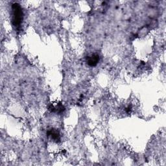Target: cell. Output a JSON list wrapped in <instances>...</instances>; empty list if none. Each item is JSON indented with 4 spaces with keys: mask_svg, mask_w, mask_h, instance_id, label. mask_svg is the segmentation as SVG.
I'll return each instance as SVG.
<instances>
[{
    "mask_svg": "<svg viewBox=\"0 0 166 166\" xmlns=\"http://www.w3.org/2000/svg\"><path fill=\"white\" fill-rule=\"evenodd\" d=\"M12 23L16 27H19L23 21L24 14L21 7L19 4H14L12 5Z\"/></svg>",
    "mask_w": 166,
    "mask_h": 166,
    "instance_id": "obj_1",
    "label": "cell"
},
{
    "mask_svg": "<svg viewBox=\"0 0 166 166\" xmlns=\"http://www.w3.org/2000/svg\"><path fill=\"white\" fill-rule=\"evenodd\" d=\"M148 31V29H147V27H143L142 28L141 31H140V33L139 34L140 35H144V34H145V33Z\"/></svg>",
    "mask_w": 166,
    "mask_h": 166,
    "instance_id": "obj_4",
    "label": "cell"
},
{
    "mask_svg": "<svg viewBox=\"0 0 166 166\" xmlns=\"http://www.w3.org/2000/svg\"><path fill=\"white\" fill-rule=\"evenodd\" d=\"M99 61V57L98 55H93L91 57H88L87 58V62L88 64L90 66H95L98 64V62Z\"/></svg>",
    "mask_w": 166,
    "mask_h": 166,
    "instance_id": "obj_2",
    "label": "cell"
},
{
    "mask_svg": "<svg viewBox=\"0 0 166 166\" xmlns=\"http://www.w3.org/2000/svg\"><path fill=\"white\" fill-rule=\"evenodd\" d=\"M48 136H51V138L54 141H56V142L60 141V134H59V133L57 130H54V129L50 130L48 133Z\"/></svg>",
    "mask_w": 166,
    "mask_h": 166,
    "instance_id": "obj_3",
    "label": "cell"
}]
</instances>
